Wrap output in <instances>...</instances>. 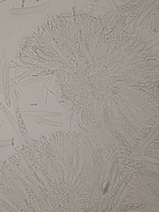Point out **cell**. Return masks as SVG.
I'll return each mask as SVG.
<instances>
[{"label": "cell", "instance_id": "2", "mask_svg": "<svg viewBox=\"0 0 159 212\" xmlns=\"http://www.w3.org/2000/svg\"><path fill=\"white\" fill-rule=\"evenodd\" d=\"M0 109L3 113L7 118L14 127L20 136H22L20 129L15 119L12 116L8 109L0 101Z\"/></svg>", "mask_w": 159, "mask_h": 212}, {"label": "cell", "instance_id": "9", "mask_svg": "<svg viewBox=\"0 0 159 212\" xmlns=\"http://www.w3.org/2000/svg\"><path fill=\"white\" fill-rule=\"evenodd\" d=\"M3 123V121L2 120H1L0 121V128L2 125Z\"/></svg>", "mask_w": 159, "mask_h": 212}, {"label": "cell", "instance_id": "5", "mask_svg": "<svg viewBox=\"0 0 159 212\" xmlns=\"http://www.w3.org/2000/svg\"><path fill=\"white\" fill-rule=\"evenodd\" d=\"M144 204L135 205V204H128L123 205L120 207L118 211H121L130 209H135L138 208H143L146 206Z\"/></svg>", "mask_w": 159, "mask_h": 212}, {"label": "cell", "instance_id": "8", "mask_svg": "<svg viewBox=\"0 0 159 212\" xmlns=\"http://www.w3.org/2000/svg\"><path fill=\"white\" fill-rule=\"evenodd\" d=\"M142 164V163H141L137 162V163H134V164H132V165L133 166H135V165H138V164H139V165L141 164Z\"/></svg>", "mask_w": 159, "mask_h": 212}, {"label": "cell", "instance_id": "3", "mask_svg": "<svg viewBox=\"0 0 159 212\" xmlns=\"http://www.w3.org/2000/svg\"><path fill=\"white\" fill-rule=\"evenodd\" d=\"M9 66L7 62L6 71V83L5 89V103L7 106L9 108L11 106V102L10 96L9 78Z\"/></svg>", "mask_w": 159, "mask_h": 212}, {"label": "cell", "instance_id": "4", "mask_svg": "<svg viewBox=\"0 0 159 212\" xmlns=\"http://www.w3.org/2000/svg\"><path fill=\"white\" fill-rule=\"evenodd\" d=\"M6 55V51H3V55L0 63V92L2 94L5 92L4 84L3 71L5 66V60Z\"/></svg>", "mask_w": 159, "mask_h": 212}, {"label": "cell", "instance_id": "12", "mask_svg": "<svg viewBox=\"0 0 159 212\" xmlns=\"http://www.w3.org/2000/svg\"><path fill=\"white\" fill-rule=\"evenodd\" d=\"M4 1V0H0V3L1 2H2L3 1Z\"/></svg>", "mask_w": 159, "mask_h": 212}, {"label": "cell", "instance_id": "7", "mask_svg": "<svg viewBox=\"0 0 159 212\" xmlns=\"http://www.w3.org/2000/svg\"><path fill=\"white\" fill-rule=\"evenodd\" d=\"M109 182L107 183L106 184V186H105V187H104V189H103V193H104V194H105L107 192V191L108 188V187L109 186Z\"/></svg>", "mask_w": 159, "mask_h": 212}, {"label": "cell", "instance_id": "11", "mask_svg": "<svg viewBox=\"0 0 159 212\" xmlns=\"http://www.w3.org/2000/svg\"><path fill=\"white\" fill-rule=\"evenodd\" d=\"M136 6V5H130L129 6L130 7H134V6Z\"/></svg>", "mask_w": 159, "mask_h": 212}, {"label": "cell", "instance_id": "1", "mask_svg": "<svg viewBox=\"0 0 159 212\" xmlns=\"http://www.w3.org/2000/svg\"><path fill=\"white\" fill-rule=\"evenodd\" d=\"M10 80L11 82V92L13 99L15 113L18 124L22 134L23 136L26 137L28 136L27 130L20 112L17 98L16 94L14 81L12 78H11Z\"/></svg>", "mask_w": 159, "mask_h": 212}, {"label": "cell", "instance_id": "10", "mask_svg": "<svg viewBox=\"0 0 159 212\" xmlns=\"http://www.w3.org/2000/svg\"><path fill=\"white\" fill-rule=\"evenodd\" d=\"M137 167H146L147 166L145 165H139L137 166Z\"/></svg>", "mask_w": 159, "mask_h": 212}, {"label": "cell", "instance_id": "6", "mask_svg": "<svg viewBox=\"0 0 159 212\" xmlns=\"http://www.w3.org/2000/svg\"><path fill=\"white\" fill-rule=\"evenodd\" d=\"M136 171H137L138 172L142 173V174H145L146 173H148V172L147 173V171H146L144 170L143 169H138L136 170Z\"/></svg>", "mask_w": 159, "mask_h": 212}]
</instances>
